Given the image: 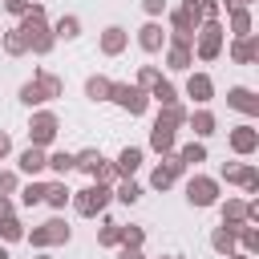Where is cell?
<instances>
[{
	"mask_svg": "<svg viewBox=\"0 0 259 259\" xmlns=\"http://www.w3.org/2000/svg\"><path fill=\"white\" fill-rule=\"evenodd\" d=\"M194 36H198V45H194L190 53H194L198 61H214V57L223 53V36H227V28H223L219 20H202Z\"/></svg>",
	"mask_w": 259,
	"mask_h": 259,
	"instance_id": "6da1fadb",
	"label": "cell"
},
{
	"mask_svg": "<svg viewBox=\"0 0 259 259\" xmlns=\"http://www.w3.org/2000/svg\"><path fill=\"white\" fill-rule=\"evenodd\" d=\"M109 198H113V190L105 186V182H93V186H85V190H77L69 202L77 206V214H85V219H93V214H101L105 206H109Z\"/></svg>",
	"mask_w": 259,
	"mask_h": 259,
	"instance_id": "7a4b0ae2",
	"label": "cell"
},
{
	"mask_svg": "<svg viewBox=\"0 0 259 259\" xmlns=\"http://www.w3.org/2000/svg\"><path fill=\"white\" fill-rule=\"evenodd\" d=\"M49 97H61V77H53V73H36L32 81L20 85V101L24 105H40Z\"/></svg>",
	"mask_w": 259,
	"mask_h": 259,
	"instance_id": "3957f363",
	"label": "cell"
},
{
	"mask_svg": "<svg viewBox=\"0 0 259 259\" xmlns=\"http://www.w3.org/2000/svg\"><path fill=\"white\" fill-rule=\"evenodd\" d=\"M109 101H117L130 117H142L146 109H150V93L142 89V85H117L113 81V89H109Z\"/></svg>",
	"mask_w": 259,
	"mask_h": 259,
	"instance_id": "277c9868",
	"label": "cell"
},
{
	"mask_svg": "<svg viewBox=\"0 0 259 259\" xmlns=\"http://www.w3.org/2000/svg\"><path fill=\"white\" fill-rule=\"evenodd\" d=\"M57 130H61V121H57V113H49V109H40V113H32V121H28V142L32 146H49L53 138H57Z\"/></svg>",
	"mask_w": 259,
	"mask_h": 259,
	"instance_id": "5b68a950",
	"label": "cell"
},
{
	"mask_svg": "<svg viewBox=\"0 0 259 259\" xmlns=\"http://www.w3.org/2000/svg\"><path fill=\"white\" fill-rule=\"evenodd\" d=\"M186 202H190V206H214V202H219V182L206 178V174H194V178L186 182Z\"/></svg>",
	"mask_w": 259,
	"mask_h": 259,
	"instance_id": "8992f818",
	"label": "cell"
},
{
	"mask_svg": "<svg viewBox=\"0 0 259 259\" xmlns=\"http://www.w3.org/2000/svg\"><path fill=\"white\" fill-rule=\"evenodd\" d=\"M182 170H186V166L178 162V154H162V162H158V166H154V174H150V186H154V190H170V186H174V178H178Z\"/></svg>",
	"mask_w": 259,
	"mask_h": 259,
	"instance_id": "52a82bcc",
	"label": "cell"
},
{
	"mask_svg": "<svg viewBox=\"0 0 259 259\" xmlns=\"http://www.w3.org/2000/svg\"><path fill=\"white\" fill-rule=\"evenodd\" d=\"M231 150H235L239 158H251V154L259 150V130H255L251 121L235 125V130H231Z\"/></svg>",
	"mask_w": 259,
	"mask_h": 259,
	"instance_id": "ba28073f",
	"label": "cell"
},
{
	"mask_svg": "<svg viewBox=\"0 0 259 259\" xmlns=\"http://www.w3.org/2000/svg\"><path fill=\"white\" fill-rule=\"evenodd\" d=\"M28 243H32V247H53V243H69V227H65L61 219H49L45 227H36V231L28 235Z\"/></svg>",
	"mask_w": 259,
	"mask_h": 259,
	"instance_id": "9c48e42d",
	"label": "cell"
},
{
	"mask_svg": "<svg viewBox=\"0 0 259 259\" xmlns=\"http://www.w3.org/2000/svg\"><path fill=\"white\" fill-rule=\"evenodd\" d=\"M231 61H235V65H255V61H259V36H255V32L235 36V45H231Z\"/></svg>",
	"mask_w": 259,
	"mask_h": 259,
	"instance_id": "30bf717a",
	"label": "cell"
},
{
	"mask_svg": "<svg viewBox=\"0 0 259 259\" xmlns=\"http://www.w3.org/2000/svg\"><path fill=\"white\" fill-rule=\"evenodd\" d=\"M227 105H231V109H239V113H247V117H259V97H255L247 85L227 89Z\"/></svg>",
	"mask_w": 259,
	"mask_h": 259,
	"instance_id": "8fae6325",
	"label": "cell"
},
{
	"mask_svg": "<svg viewBox=\"0 0 259 259\" xmlns=\"http://www.w3.org/2000/svg\"><path fill=\"white\" fill-rule=\"evenodd\" d=\"M186 97L198 101V105H206V101L214 97V81H210L206 73H190V77H186Z\"/></svg>",
	"mask_w": 259,
	"mask_h": 259,
	"instance_id": "7c38bea8",
	"label": "cell"
},
{
	"mask_svg": "<svg viewBox=\"0 0 259 259\" xmlns=\"http://www.w3.org/2000/svg\"><path fill=\"white\" fill-rule=\"evenodd\" d=\"M174 130H178L174 121L158 117V121H154V130H150V146H154L158 154H170V150H174Z\"/></svg>",
	"mask_w": 259,
	"mask_h": 259,
	"instance_id": "4fadbf2b",
	"label": "cell"
},
{
	"mask_svg": "<svg viewBox=\"0 0 259 259\" xmlns=\"http://www.w3.org/2000/svg\"><path fill=\"white\" fill-rule=\"evenodd\" d=\"M138 45H142L146 53H158V49L166 45V32H162V24H158V20H146V24L138 28Z\"/></svg>",
	"mask_w": 259,
	"mask_h": 259,
	"instance_id": "5bb4252c",
	"label": "cell"
},
{
	"mask_svg": "<svg viewBox=\"0 0 259 259\" xmlns=\"http://www.w3.org/2000/svg\"><path fill=\"white\" fill-rule=\"evenodd\" d=\"M45 158H49V154L28 142V150H20V158H16V166H20V174H32V178H36V174L45 170Z\"/></svg>",
	"mask_w": 259,
	"mask_h": 259,
	"instance_id": "9a60e30c",
	"label": "cell"
},
{
	"mask_svg": "<svg viewBox=\"0 0 259 259\" xmlns=\"http://www.w3.org/2000/svg\"><path fill=\"white\" fill-rule=\"evenodd\" d=\"M142 158H146V154H142V146H125V150L117 154V162H113L117 178H130V174H134V170L142 166Z\"/></svg>",
	"mask_w": 259,
	"mask_h": 259,
	"instance_id": "2e32d148",
	"label": "cell"
},
{
	"mask_svg": "<svg viewBox=\"0 0 259 259\" xmlns=\"http://www.w3.org/2000/svg\"><path fill=\"white\" fill-rule=\"evenodd\" d=\"M239 227H243V223H239ZM239 227H235V223L214 227V231H210V247H214L219 255H231V251H235V231H239Z\"/></svg>",
	"mask_w": 259,
	"mask_h": 259,
	"instance_id": "e0dca14e",
	"label": "cell"
},
{
	"mask_svg": "<svg viewBox=\"0 0 259 259\" xmlns=\"http://www.w3.org/2000/svg\"><path fill=\"white\" fill-rule=\"evenodd\" d=\"M125 40H130V32L117 28V24H109V28L101 32V53H105V57H117V53L125 49Z\"/></svg>",
	"mask_w": 259,
	"mask_h": 259,
	"instance_id": "ac0fdd59",
	"label": "cell"
},
{
	"mask_svg": "<svg viewBox=\"0 0 259 259\" xmlns=\"http://www.w3.org/2000/svg\"><path fill=\"white\" fill-rule=\"evenodd\" d=\"M227 28H231L235 36H247V32H251V8H247V4L227 8Z\"/></svg>",
	"mask_w": 259,
	"mask_h": 259,
	"instance_id": "d6986e66",
	"label": "cell"
},
{
	"mask_svg": "<svg viewBox=\"0 0 259 259\" xmlns=\"http://www.w3.org/2000/svg\"><path fill=\"white\" fill-rule=\"evenodd\" d=\"M105 166V158H101V150H81V154H73V170H85L89 178L97 174Z\"/></svg>",
	"mask_w": 259,
	"mask_h": 259,
	"instance_id": "ffe728a7",
	"label": "cell"
},
{
	"mask_svg": "<svg viewBox=\"0 0 259 259\" xmlns=\"http://www.w3.org/2000/svg\"><path fill=\"white\" fill-rule=\"evenodd\" d=\"M186 121H190V130H194L198 138H210V134H214V113H210V109H198V113H186Z\"/></svg>",
	"mask_w": 259,
	"mask_h": 259,
	"instance_id": "44dd1931",
	"label": "cell"
},
{
	"mask_svg": "<svg viewBox=\"0 0 259 259\" xmlns=\"http://www.w3.org/2000/svg\"><path fill=\"white\" fill-rule=\"evenodd\" d=\"M69 198H73V190L65 186V178H61V182H49V190H45V202H49L53 210H65V202H69Z\"/></svg>",
	"mask_w": 259,
	"mask_h": 259,
	"instance_id": "7402d4cb",
	"label": "cell"
},
{
	"mask_svg": "<svg viewBox=\"0 0 259 259\" xmlns=\"http://www.w3.org/2000/svg\"><path fill=\"white\" fill-rule=\"evenodd\" d=\"M109 89H113L109 77H89V81H85V97H89V101H109Z\"/></svg>",
	"mask_w": 259,
	"mask_h": 259,
	"instance_id": "603a6c76",
	"label": "cell"
},
{
	"mask_svg": "<svg viewBox=\"0 0 259 259\" xmlns=\"http://www.w3.org/2000/svg\"><path fill=\"white\" fill-rule=\"evenodd\" d=\"M4 53H12V57L28 53V36H24V28H20V24H16L12 32H4Z\"/></svg>",
	"mask_w": 259,
	"mask_h": 259,
	"instance_id": "cb8c5ba5",
	"label": "cell"
},
{
	"mask_svg": "<svg viewBox=\"0 0 259 259\" xmlns=\"http://www.w3.org/2000/svg\"><path fill=\"white\" fill-rule=\"evenodd\" d=\"M166 61H170V69H190L194 65V53H190V45H170Z\"/></svg>",
	"mask_w": 259,
	"mask_h": 259,
	"instance_id": "d4e9b609",
	"label": "cell"
},
{
	"mask_svg": "<svg viewBox=\"0 0 259 259\" xmlns=\"http://www.w3.org/2000/svg\"><path fill=\"white\" fill-rule=\"evenodd\" d=\"M178 162H182V166H198V162H206V146H202V142H186V146L178 150Z\"/></svg>",
	"mask_w": 259,
	"mask_h": 259,
	"instance_id": "484cf974",
	"label": "cell"
},
{
	"mask_svg": "<svg viewBox=\"0 0 259 259\" xmlns=\"http://www.w3.org/2000/svg\"><path fill=\"white\" fill-rule=\"evenodd\" d=\"M45 170H53V174H61V178H65V174L73 170V154H69V150L49 154V158H45Z\"/></svg>",
	"mask_w": 259,
	"mask_h": 259,
	"instance_id": "4316f807",
	"label": "cell"
},
{
	"mask_svg": "<svg viewBox=\"0 0 259 259\" xmlns=\"http://www.w3.org/2000/svg\"><path fill=\"white\" fill-rule=\"evenodd\" d=\"M113 198H117V202H125V206H134V202L142 198V186H138L134 178H121V182H117V190H113Z\"/></svg>",
	"mask_w": 259,
	"mask_h": 259,
	"instance_id": "83f0119b",
	"label": "cell"
},
{
	"mask_svg": "<svg viewBox=\"0 0 259 259\" xmlns=\"http://www.w3.org/2000/svg\"><path fill=\"white\" fill-rule=\"evenodd\" d=\"M223 223H235V227L247 223V202L243 198H227L223 202Z\"/></svg>",
	"mask_w": 259,
	"mask_h": 259,
	"instance_id": "f1b7e54d",
	"label": "cell"
},
{
	"mask_svg": "<svg viewBox=\"0 0 259 259\" xmlns=\"http://www.w3.org/2000/svg\"><path fill=\"white\" fill-rule=\"evenodd\" d=\"M97 243H101V247H117V243H121V223L105 219V223H101V231H97Z\"/></svg>",
	"mask_w": 259,
	"mask_h": 259,
	"instance_id": "f546056e",
	"label": "cell"
},
{
	"mask_svg": "<svg viewBox=\"0 0 259 259\" xmlns=\"http://www.w3.org/2000/svg\"><path fill=\"white\" fill-rule=\"evenodd\" d=\"M77 32H81V20H77V16H61V20L53 24V36H61V40H73Z\"/></svg>",
	"mask_w": 259,
	"mask_h": 259,
	"instance_id": "4dcf8cb0",
	"label": "cell"
},
{
	"mask_svg": "<svg viewBox=\"0 0 259 259\" xmlns=\"http://www.w3.org/2000/svg\"><path fill=\"white\" fill-rule=\"evenodd\" d=\"M150 97H154V101H162V105H174V101H178L174 85H170V81H162V77H158V81L150 85Z\"/></svg>",
	"mask_w": 259,
	"mask_h": 259,
	"instance_id": "1f68e13d",
	"label": "cell"
},
{
	"mask_svg": "<svg viewBox=\"0 0 259 259\" xmlns=\"http://www.w3.org/2000/svg\"><path fill=\"white\" fill-rule=\"evenodd\" d=\"M0 239H4V243H16V239H24V227H20V219H16V214L0 219Z\"/></svg>",
	"mask_w": 259,
	"mask_h": 259,
	"instance_id": "d6a6232c",
	"label": "cell"
},
{
	"mask_svg": "<svg viewBox=\"0 0 259 259\" xmlns=\"http://www.w3.org/2000/svg\"><path fill=\"white\" fill-rule=\"evenodd\" d=\"M45 190H49V182H28V186L20 190V202H24V206H36V202H45Z\"/></svg>",
	"mask_w": 259,
	"mask_h": 259,
	"instance_id": "836d02e7",
	"label": "cell"
},
{
	"mask_svg": "<svg viewBox=\"0 0 259 259\" xmlns=\"http://www.w3.org/2000/svg\"><path fill=\"white\" fill-rule=\"evenodd\" d=\"M235 243H239V247H243V251H247V255H251V251H255V247H259V231H255V227H247V223H243V227H239V231H235Z\"/></svg>",
	"mask_w": 259,
	"mask_h": 259,
	"instance_id": "e575fe53",
	"label": "cell"
},
{
	"mask_svg": "<svg viewBox=\"0 0 259 259\" xmlns=\"http://www.w3.org/2000/svg\"><path fill=\"white\" fill-rule=\"evenodd\" d=\"M186 8H198L202 20H219V0H182Z\"/></svg>",
	"mask_w": 259,
	"mask_h": 259,
	"instance_id": "d590c367",
	"label": "cell"
},
{
	"mask_svg": "<svg viewBox=\"0 0 259 259\" xmlns=\"http://www.w3.org/2000/svg\"><path fill=\"white\" fill-rule=\"evenodd\" d=\"M121 243H125V247H142V243H146V231L130 223V227H121Z\"/></svg>",
	"mask_w": 259,
	"mask_h": 259,
	"instance_id": "8d00e7d4",
	"label": "cell"
},
{
	"mask_svg": "<svg viewBox=\"0 0 259 259\" xmlns=\"http://www.w3.org/2000/svg\"><path fill=\"white\" fill-rule=\"evenodd\" d=\"M158 77H162V73H158V69H154V65H146V69H142V73H138V85H142V89H146V93H150V85H154V81H158Z\"/></svg>",
	"mask_w": 259,
	"mask_h": 259,
	"instance_id": "74e56055",
	"label": "cell"
},
{
	"mask_svg": "<svg viewBox=\"0 0 259 259\" xmlns=\"http://www.w3.org/2000/svg\"><path fill=\"white\" fill-rule=\"evenodd\" d=\"M243 174H247V166H239V162H227L223 166V178L227 182H243Z\"/></svg>",
	"mask_w": 259,
	"mask_h": 259,
	"instance_id": "f35d334b",
	"label": "cell"
},
{
	"mask_svg": "<svg viewBox=\"0 0 259 259\" xmlns=\"http://www.w3.org/2000/svg\"><path fill=\"white\" fill-rule=\"evenodd\" d=\"M239 186H243L247 194H255V190H259V170H255V166H247V174H243V182H239Z\"/></svg>",
	"mask_w": 259,
	"mask_h": 259,
	"instance_id": "ab89813d",
	"label": "cell"
},
{
	"mask_svg": "<svg viewBox=\"0 0 259 259\" xmlns=\"http://www.w3.org/2000/svg\"><path fill=\"white\" fill-rule=\"evenodd\" d=\"M142 8H146V16H150V20H158V16L166 12V0H142Z\"/></svg>",
	"mask_w": 259,
	"mask_h": 259,
	"instance_id": "60d3db41",
	"label": "cell"
},
{
	"mask_svg": "<svg viewBox=\"0 0 259 259\" xmlns=\"http://www.w3.org/2000/svg\"><path fill=\"white\" fill-rule=\"evenodd\" d=\"M16 190V174L12 170H0V194H12Z\"/></svg>",
	"mask_w": 259,
	"mask_h": 259,
	"instance_id": "b9f144b4",
	"label": "cell"
},
{
	"mask_svg": "<svg viewBox=\"0 0 259 259\" xmlns=\"http://www.w3.org/2000/svg\"><path fill=\"white\" fill-rule=\"evenodd\" d=\"M117 259H146V255H142V247H125V243H117Z\"/></svg>",
	"mask_w": 259,
	"mask_h": 259,
	"instance_id": "7bdbcfd3",
	"label": "cell"
},
{
	"mask_svg": "<svg viewBox=\"0 0 259 259\" xmlns=\"http://www.w3.org/2000/svg\"><path fill=\"white\" fill-rule=\"evenodd\" d=\"M4 8H8L12 16H24V12H28V0H4Z\"/></svg>",
	"mask_w": 259,
	"mask_h": 259,
	"instance_id": "ee69618b",
	"label": "cell"
},
{
	"mask_svg": "<svg viewBox=\"0 0 259 259\" xmlns=\"http://www.w3.org/2000/svg\"><path fill=\"white\" fill-rule=\"evenodd\" d=\"M12 210H16V206H12V198H8V194H0V219H8Z\"/></svg>",
	"mask_w": 259,
	"mask_h": 259,
	"instance_id": "f6af8a7d",
	"label": "cell"
},
{
	"mask_svg": "<svg viewBox=\"0 0 259 259\" xmlns=\"http://www.w3.org/2000/svg\"><path fill=\"white\" fill-rule=\"evenodd\" d=\"M8 150H12V142H8V134H0V158H4Z\"/></svg>",
	"mask_w": 259,
	"mask_h": 259,
	"instance_id": "bcb514c9",
	"label": "cell"
},
{
	"mask_svg": "<svg viewBox=\"0 0 259 259\" xmlns=\"http://www.w3.org/2000/svg\"><path fill=\"white\" fill-rule=\"evenodd\" d=\"M219 4H227V8H239V4H247V0H219Z\"/></svg>",
	"mask_w": 259,
	"mask_h": 259,
	"instance_id": "7dc6e473",
	"label": "cell"
},
{
	"mask_svg": "<svg viewBox=\"0 0 259 259\" xmlns=\"http://www.w3.org/2000/svg\"><path fill=\"white\" fill-rule=\"evenodd\" d=\"M227 259H251V255H247V251H231Z\"/></svg>",
	"mask_w": 259,
	"mask_h": 259,
	"instance_id": "c3c4849f",
	"label": "cell"
},
{
	"mask_svg": "<svg viewBox=\"0 0 259 259\" xmlns=\"http://www.w3.org/2000/svg\"><path fill=\"white\" fill-rule=\"evenodd\" d=\"M0 259H12V255H8V247H0Z\"/></svg>",
	"mask_w": 259,
	"mask_h": 259,
	"instance_id": "681fc988",
	"label": "cell"
},
{
	"mask_svg": "<svg viewBox=\"0 0 259 259\" xmlns=\"http://www.w3.org/2000/svg\"><path fill=\"white\" fill-rule=\"evenodd\" d=\"M36 259H49V255H36Z\"/></svg>",
	"mask_w": 259,
	"mask_h": 259,
	"instance_id": "f907efd6",
	"label": "cell"
},
{
	"mask_svg": "<svg viewBox=\"0 0 259 259\" xmlns=\"http://www.w3.org/2000/svg\"><path fill=\"white\" fill-rule=\"evenodd\" d=\"M162 259H174V255H162Z\"/></svg>",
	"mask_w": 259,
	"mask_h": 259,
	"instance_id": "816d5d0a",
	"label": "cell"
},
{
	"mask_svg": "<svg viewBox=\"0 0 259 259\" xmlns=\"http://www.w3.org/2000/svg\"><path fill=\"white\" fill-rule=\"evenodd\" d=\"M247 4H251V0H247Z\"/></svg>",
	"mask_w": 259,
	"mask_h": 259,
	"instance_id": "f5cc1de1",
	"label": "cell"
}]
</instances>
